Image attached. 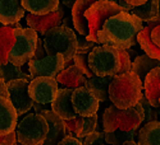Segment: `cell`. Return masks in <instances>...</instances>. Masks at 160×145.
<instances>
[{
  "mask_svg": "<svg viewBox=\"0 0 160 145\" xmlns=\"http://www.w3.org/2000/svg\"><path fill=\"white\" fill-rule=\"evenodd\" d=\"M151 39H152V42L156 46L160 47V25L152 29V32H151Z\"/></svg>",
  "mask_w": 160,
  "mask_h": 145,
  "instance_id": "obj_38",
  "label": "cell"
},
{
  "mask_svg": "<svg viewBox=\"0 0 160 145\" xmlns=\"http://www.w3.org/2000/svg\"><path fill=\"white\" fill-rule=\"evenodd\" d=\"M114 76H96L88 78L85 83V87L88 88L94 93L100 102H105L109 99V85Z\"/></svg>",
  "mask_w": 160,
  "mask_h": 145,
  "instance_id": "obj_21",
  "label": "cell"
},
{
  "mask_svg": "<svg viewBox=\"0 0 160 145\" xmlns=\"http://www.w3.org/2000/svg\"><path fill=\"white\" fill-rule=\"evenodd\" d=\"M44 47L48 56H54L63 54L65 57V68L72 66V61L77 54L78 48V36L69 27H60L50 29L44 37Z\"/></svg>",
  "mask_w": 160,
  "mask_h": 145,
  "instance_id": "obj_4",
  "label": "cell"
},
{
  "mask_svg": "<svg viewBox=\"0 0 160 145\" xmlns=\"http://www.w3.org/2000/svg\"><path fill=\"white\" fill-rule=\"evenodd\" d=\"M83 122H85V117L77 116L76 118L65 121V126H67V130L72 134V136H76L79 139V135H81L82 129H83Z\"/></svg>",
  "mask_w": 160,
  "mask_h": 145,
  "instance_id": "obj_30",
  "label": "cell"
},
{
  "mask_svg": "<svg viewBox=\"0 0 160 145\" xmlns=\"http://www.w3.org/2000/svg\"><path fill=\"white\" fill-rule=\"evenodd\" d=\"M98 0H77L74 7L71 9V16H72V23L74 29L78 32L79 36L87 37L90 33L88 28V22L86 18V11L88 8L95 4Z\"/></svg>",
  "mask_w": 160,
  "mask_h": 145,
  "instance_id": "obj_18",
  "label": "cell"
},
{
  "mask_svg": "<svg viewBox=\"0 0 160 145\" xmlns=\"http://www.w3.org/2000/svg\"><path fill=\"white\" fill-rule=\"evenodd\" d=\"M127 52H128V54H129L131 59H132L133 56H136V54H135V51H133V50H131V48H129V50H127ZM136 57H137V56H136Z\"/></svg>",
  "mask_w": 160,
  "mask_h": 145,
  "instance_id": "obj_43",
  "label": "cell"
},
{
  "mask_svg": "<svg viewBox=\"0 0 160 145\" xmlns=\"http://www.w3.org/2000/svg\"><path fill=\"white\" fill-rule=\"evenodd\" d=\"M98 46L96 42L87 41V38L83 36H78V48L77 54H83V55H90L91 51Z\"/></svg>",
  "mask_w": 160,
  "mask_h": 145,
  "instance_id": "obj_32",
  "label": "cell"
},
{
  "mask_svg": "<svg viewBox=\"0 0 160 145\" xmlns=\"http://www.w3.org/2000/svg\"><path fill=\"white\" fill-rule=\"evenodd\" d=\"M158 19H160V8H159V16H158Z\"/></svg>",
  "mask_w": 160,
  "mask_h": 145,
  "instance_id": "obj_46",
  "label": "cell"
},
{
  "mask_svg": "<svg viewBox=\"0 0 160 145\" xmlns=\"http://www.w3.org/2000/svg\"><path fill=\"white\" fill-rule=\"evenodd\" d=\"M30 80L27 79H17L7 83L8 92H9V99L16 107L19 116L26 115L31 108H33V99L30 96Z\"/></svg>",
  "mask_w": 160,
  "mask_h": 145,
  "instance_id": "obj_10",
  "label": "cell"
},
{
  "mask_svg": "<svg viewBox=\"0 0 160 145\" xmlns=\"http://www.w3.org/2000/svg\"><path fill=\"white\" fill-rule=\"evenodd\" d=\"M22 4L31 14L46 16L59 9L60 0H22Z\"/></svg>",
  "mask_w": 160,
  "mask_h": 145,
  "instance_id": "obj_22",
  "label": "cell"
},
{
  "mask_svg": "<svg viewBox=\"0 0 160 145\" xmlns=\"http://www.w3.org/2000/svg\"><path fill=\"white\" fill-rule=\"evenodd\" d=\"M0 145H4V144H0Z\"/></svg>",
  "mask_w": 160,
  "mask_h": 145,
  "instance_id": "obj_47",
  "label": "cell"
},
{
  "mask_svg": "<svg viewBox=\"0 0 160 145\" xmlns=\"http://www.w3.org/2000/svg\"><path fill=\"white\" fill-rule=\"evenodd\" d=\"M102 145H105V144H102Z\"/></svg>",
  "mask_w": 160,
  "mask_h": 145,
  "instance_id": "obj_48",
  "label": "cell"
},
{
  "mask_svg": "<svg viewBox=\"0 0 160 145\" xmlns=\"http://www.w3.org/2000/svg\"><path fill=\"white\" fill-rule=\"evenodd\" d=\"M72 103H73L74 111L77 112L78 116L91 117V116L98 115V112H99L100 101L85 85L83 87H79V88H77V89L73 90Z\"/></svg>",
  "mask_w": 160,
  "mask_h": 145,
  "instance_id": "obj_12",
  "label": "cell"
},
{
  "mask_svg": "<svg viewBox=\"0 0 160 145\" xmlns=\"http://www.w3.org/2000/svg\"><path fill=\"white\" fill-rule=\"evenodd\" d=\"M0 71H2V78L5 79V82H12V80H17V79H27V80L32 82L33 80V76L26 74L21 68L16 66L10 62H8L7 65H2L0 66Z\"/></svg>",
  "mask_w": 160,
  "mask_h": 145,
  "instance_id": "obj_28",
  "label": "cell"
},
{
  "mask_svg": "<svg viewBox=\"0 0 160 145\" xmlns=\"http://www.w3.org/2000/svg\"><path fill=\"white\" fill-rule=\"evenodd\" d=\"M140 145H160V121H151L145 124L138 130Z\"/></svg>",
  "mask_w": 160,
  "mask_h": 145,
  "instance_id": "obj_24",
  "label": "cell"
},
{
  "mask_svg": "<svg viewBox=\"0 0 160 145\" xmlns=\"http://www.w3.org/2000/svg\"><path fill=\"white\" fill-rule=\"evenodd\" d=\"M30 75L37 76H49L55 78L65 69V57L63 54H57L54 56H45L41 60L32 59L28 62Z\"/></svg>",
  "mask_w": 160,
  "mask_h": 145,
  "instance_id": "obj_11",
  "label": "cell"
},
{
  "mask_svg": "<svg viewBox=\"0 0 160 145\" xmlns=\"http://www.w3.org/2000/svg\"><path fill=\"white\" fill-rule=\"evenodd\" d=\"M143 82L133 73H124L113 78L109 85V99L115 107L128 110L136 107L140 103L143 93Z\"/></svg>",
  "mask_w": 160,
  "mask_h": 145,
  "instance_id": "obj_2",
  "label": "cell"
},
{
  "mask_svg": "<svg viewBox=\"0 0 160 145\" xmlns=\"http://www.w3.org/2000/svg\"><path fill=\"white\" fill-rule=\"evenodd\" d=\"M64 5L60 4L59 9L57 11L49 13L46 16H35V14H27L26 16V22L30 28L35 29L38 34L45 36L50 29L60 27L63 24V19H64Z\"/></svg>",
  "mask_w": 160,
  "mask_h": 145,
  "instance_id": "obj_13",
  "label": "cell"
},
{
  "mask_svg": "<svg viewBox=\"0 0 160 145\" xmlns=\"http://www.w3.org/2000/svg\"><path fill=\"white\" fill-rule=\"evenodd\" d=\"M82 143L83 145H102L105 143V133L96 130L85 139H82Z\"/></svg>",
  "mask_w": 160,
  "mask_h": 145,
  "instance_id": "obj_33",
  "label": "cell"
},
{
  "mask_svg": "<svg viewBox=\"0 0 160 145\" xmlns=\"http://www.w3.org/2000/svg\"><path fill=\"white\" fill-rule=\"evenodd\" d=\"M159 8H160V0H149V2L145 3L143 5L133 8L131 14L136 16L141 20L149 23L152 20H158Z\"/></svg>",
  "mask_w": 160,
  "mask_h": 145,
  "instance_id": "obj_26",
  "label": "cell"
},
{
  "mask_svg": "<svg viewBox=\"0 0 160 145\" xmlns=\"http://www.w3.org/2000/svg\"><path fill=\"white\" fill-rule=\"evenodd\" d=\"M140 103L142 104V107L145 110V121H143V124H149V122L154 121V110H152L154 107L150 104V102H149L148 97H146V94L142 96Z\"/></svg>",
  "mask_w": 160,
  "mask_h": 145,
  "instance_id": "obj_34",
  "label": "cell"
},
{
  "mask_svg": "<svg viewBox=\"0 0 160 145\" xmlns=\"http://www.w3.org/2000/svg\"><path fill=\"white\" fill-rule=\"evenodd\" d=\"M18 112L9 98L0 97V136L17 131Z\"/></svg>",
  "mask_w": 160,
  "mask_h": 145,
  "instance_id": "obj_14",
  "label": "cell"
},
{
  "mask_svg": "<svg viewBox=\"0 0 160 145\" xmlns=\"http://www.w3.org/2000/svg\"><path fill=\"white\" fill-rule=\"evenodd\" d=\"M14 42V25H2L0 28V66L9 62V54Z\"/></svg>",
  "mask_w": 160,
  "mask_h": 145,
  "instance_id": "obj_23",
  "label": "cell"
},
{
  "mask_svg": "<svg viewBox=\"0 0 160 145\" xmlns=\"http://www.w3.org/2000/svg\"><path fill=\"white\" fill-rule=\"evenodd\" d=\"M126 3L131 4L133 8H136V7H140V5H143L145 3H148L149 0H124Z\"/></svg>",
  "mask_w": 160,
  "mask_h": 145,
  "instance_id": "obj_41",
  "label": "cell"
},
{
  "mask_svg": "<svg viewBox=\"0 0 160 145\" xmlns=\"http://www.w3.org/2000/svg\"><path fill=\"white\" fill-rule=\"evenodd\" d=\"M106 2H113V3H117V4H119V0H106Z\"/></svg>",
  "mask_w": 160,
  "mask_h": 145,
  "instance_id": "obj_45",
  "label": "cell"
},
{
  "mask_svg": "<svg viewBox=\"0 0 160 145\" xmlns=\"http://www.w3.org/2000/svg\"><path fill=\"white\" fill-rule=\"evenodd\" d=\"M14 37L16 42L10 50L9 62L18 68H22L27 65L36 55L38 33L30 27L23 28L19 23H17L14 24Z\"/></svg>",
  "mask_w": 160,
  "mask_h": 145,
  "instance_id": "obj_6",
  "label": "cell"
},
{
  "mask_svg": "<svg viewBox=\"0 0 160 145\" xmlns=\"http://www.w3.org/2000/svg\"><path fill=\"white\" fill-rule=\"evenodd\" d=\"M58 145H83V143L76 136H65Z\"/></svg>",
  "mask_w": 160,
  "mask_h": 145,
  "instance_id": "obj_37",
  "label": "cell"
},
{
  "mask_svg": "<svg viewBox=\"0 0 160 145\" xmlns=\"http://www.w3.org/2000/svg\"><path fill=\"white\" fill-rule=\"evenodd\" d=\"M101 121L104 133L138 130L145 121V110L141 103L128 110H121L112 104L105 108Z\"/></svg>",
  "mask_w": 160,
  "mask_h": 145,
  "instance_id": "obj_3",
  "label": "cell"
},
{
  "mask_svg": "<svg viewBox=\"0 0 160 145\" xmlns=\"http://www.w3.org/2000/svg\"><path fill=\"white\" fill-rule=\"evenodd\" d=\"M90 69L96 76H117L122 71L121 48L109 45L96 46L88 55Z\"/></svg>",
  "mask_w": 160,
  "mask_h": 145,
  "instance_id": "obj_5",
  "label": "cell"
},
{
  "mask_svg": "<svg viewBox=\"0 0 160 145\" xmlns=\"http://www.w3.org/2000/svg\"><path fill=\"white\" fill-rule=\"evenodd\" d=\"M98 120H99L98 115L91 116V117H85L83 129H82L81 135H79V139L82 140V139H85L86 136H88L90 134H92L94 131L98 130Z\"/></svg>",
  "mask_w": 160,
  "mask_h": 145,
  "instance_id": "obj_31",
  "label": "cell"
},
{
  "mask_svg": "<svg viewBox=\"0 0 160 145\" xmlns=\"http://www.w3.org/2000/svg\"><path fill=\"white\" fill-rule=\"evenodd\" d=\"M33 110L36 111V113H40V115H42L48 111H50L51 108H48V104H40V103H36L33 104Z\"/></svg>",
  "mask_w": 160,
  "mask_h": 145,
  "instance_id": "obj_40",
  "label": "cell"
},
{
  "mask_svg": "<svg viewBox=\"0 0 160 145\" xmlns=\"http://www.w3.org/2000/svg\"><path fill=\"white\" fill-rule=\"evenodd\" d=\"M143 28V20L129 11H122L105 22L98 34L96 43L127 51L138 42L137 36Z\"/></svg>",
  "mask_w": 160,
  "mask_h": 145,
  "instance_id": "obj_1",
  "label": "cell"
},
{
  "mask_svg": "<svg viewBox=\"0 0 160 145\" xmlns=\"http://www.w3.org/2000/svg\"><path fill=\"white\" fill-rule=\"evenodd\" d=\"M138 130L105 133V143L108 145H124L128 141H136L135 136H136V134H138Z\"/></svg>",
  "mask_w": 160,
  "mask_h": 145,
  "instance_id": "obj_27",
  "label": "cell"
},
{
  "mask_svg": "<svg viewBox=\"0 0 160 145\" xmlns=\"http://www.w3.org/2000/svg\"><path fill=\"white\" fill-rule=\"evenodd\" d=\"M143 90L151 106L160 108V68H155L148 74L143 82Z\"/></svg>",
  "mask_w": 160,
  "mask_h": 145,
  "instance_id": "obj_19",
  "label": "cell"
},
{
  "mask_svg": "<svg viewBox=\"0 0 160 145\" xmlns=\"http://www.w3.org/2000/svg\"><path fill=\"white\" fill-rule=\"evenodd\" d=\"M46 55V51H45V47H44V41H42V38H40L38 37V45H37V50H36V55L33 59L36 60H41L44 59Z\"/></svg>",
  "mask_w": 160,
  "mask_h": 145,
  "instance_id": "obj_36",
  "label": "cell"
},
{
  "mask_svg": "<svg viewBox=\"0 0 160 145\" xmlns=\"http://www.w3.org/2000/svg\"><path fill=\"white\" fill-rule=\"evenodd\" d=\"M87 76L79 70L76 65H72L69 68H65L58 76L57 80L64 88H73L77 89L79 87H83L87 82Z\"/></svg>",
  "mask_w": 160,
  "mask_h": 145,
  "instance_id": "obj_20",
  "label": "cell"
},
{
  "mask_svg": "<svg viewBox=\"0 0 160 145\" xmlns=\"http://www.w3.org/2000/svg\"><path fill=\"white\" fill-rule=\"evenodd\" d=\"M22 0H0V22L2 25H14L24 17Z\"/></svg>",
  "mask_w": 160,
  "mask_h": 145,
  "instance_id": "obj_17",
  "label": "cell"
},
{
  "mask_svg": "<svg viewBox=\"0 0 160 145\" xmlns=\"http://www.w3.org/2000/svg\"><path fill=\"white\" fill-rule=\"evenodd\" d=\"M155 68H160V61L155 60V59H151L146 54L135 57L133 64H132V71L136 73L142 82H145L148 74Z\"/></svg>",
  "mask_w": 160,
  "mask_h": 145,
  "instance_id": "obj_25",
  "label": "cell"
},
{
  "mask_svg": "<svg viewBox=\"0 0 160 145\" xmlns=\"http://www.w3.org/2000/svg\"><path fill=\"white\" fill-rule=\"evenodd\" d=\"M0 144H4V145H18V135H17V131L4 136H0Z\"/></svg>",
  "mask_w": 160,
  "mask_h": 145,
  "instance_id": "obj_35",
  "label": "cell"
},
{
  "mask_svg": "<svg viewBox=\"0 0 160 145\" xmlns=\"http://www.w3.org/2000/svg\"><path fill=\"white\" fill-rule=\"evenodd\" d=\"M59 83L55 78L37 76L30 83V96L33 102L40 104H51L59 93Z\"/></svg>",
  "mask_w": 160,
  "mask_h": 145,
  "instance_id": "obj_9",
  "label": "cell"
},
{
  "mask_svg": "<svg viewBox=\"0 0 160 145\" xmlns=\"http://www.w3.org/2000/svg\"><path fill=\"white\" fill-rule=\"evenodd\" d=\"M49 124V134L45 141V145H58L65 136H68V130L65 126V121L54 111H48L42 113Z\"/></svg>",
  "mask_w": 160,
  "mask_h": 145,
  "instance_id": "obj_16",
  "label": "cell"
},
{
  "mask_svg": "<svg viewBox=\"0 0 160 145\" xmlns=\"http://www.w3.org/2000/svg\"><path fill=\"white\" fill-rule=\"evenodd\" d=\"M0 94L4 98H9V92H8V87H7V82L5 79H0Z\"/></svg>",
  "mask_w": 160,
  "mask_h": 145,
  "instance_id": "obj_39",
  "label": "cell"
},
{
  "mask_svg": "<svg viewBox=\"0 0 160 145\" xmlns=\"http://www.w3.org/2000/svg\"><path fill=\"white\" fill-rule=\"evenodd\" d=\"M124 145H140V144H138V141H128Z\"/></svg>",
  "mask_w": 160,
  "mask_h": 145,
  "instance_id": "obj_44",
  "label": "cell"
},
{
  "mask_svg": "<svg viewBox=\"0 0 160 145\" xmlns=\"http://www.w3.org/2000/svg\"><path fill=\"white\" fill-rule=\"evenodd\" d=\"M49 124L44 115H27L17 126L18 143L23 145H45Z\"/></svg>",
  "mask_w": 160,
  "mask_h": 145,
  "instance_id": "obj_7",
  "label": "cell"
},
{
  "mask_svg": "<svg viewBox=\"0 0 160 145\" xmlns=\"http://www.w3.org/2000/svg\"><path fill=\"white\" fill-rule=\"evenodd\" d=\"M124 11V9L113 2H106V0H98L95 4H92L88 10L86 11V18L88 22L90 33L86 37L87 41L96 42L98 34L101 31L102 25L109 18L119 14V13Z\"/></svg>",
  "mask_w": 160,
  "mask_h": 145,
  "instance_id": "obj_8",
  "label": "cell"
},
{
  "mask_svg": "<svg viewBox=\"0 0 160 145\" xmlns=\"http://www.w3.org/2000/svg\"><path fill=\"white\" fill-rule=\"evenodd\" d=\"M73 64L81 70L87 78H92L94 73L90 69V64H88V55H83V54H76L74 59H73Z\"/></svg>",
  "mask_w": 160,
  "mask_h": 145,
  "instance_id": "obj_29",
  "label": "cell"
},
{
  "mask_svg": "<svg viewBox=\"0 0 160 145\" xmlns=\"http://www.w3.org/2000/svg\"><path fill=\"white\" fill-rule=\"evenodd\" d=\"M60 2H62V4H63L65 8L72 9V8L74 7V4L77 3V0H60Z\"/></svg>",
  "mask_w": 160,
  "mask_h": 145,
  "instance_id": "obj_42",
  "label": "cell"
},
{
  "mask_svg": "<svg viewBox=\"0 0 160 145\" xmlns=\"http://www.w3.org/2000/svg\"><path fill=\"white\" fill-rule=\"evenodd\" d=\"M73 90V88H60L57 98L51 103V111L60 116L64 121H69L78 116L72 103Z\"/></svg>",
  "mask_w": 160,
  "mask_h": 145,
  "instance_id": "obj_15",
  "label": "cell"
}]
</instances>
